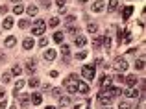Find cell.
<instances>
[{
	"label": "cell",
	"instance_id": "15",
	"mask_svg": "<svg viewBox=\"0 0 146 109\" xmlns=\"http://www.w3.org/2000/svg\"><path fill=\"white\" fill-rule=\"evenodd\" d=\"M28 104H30V96L28 94H22L21 96V105L22 107H28Z\"/></svg>",
	"mask_w": 146,
	"mask_h": 109
},
{
	"label": "cell",
	"instance_id": "7",
	"mask_svg": "<svg viewBox=\"0 0 146 109\" xmlns=\"http://www.w3.org/2000/svg\"><path fill=\"white\" fill-rule=\"evenodd\" d=\"M45 59H46V61H54V59H56V50H52V48H50V50H46L45 52Z\"/></svg>",
	"mask_w": 146,
	"mask_h": 109
},
{
	"label": "cell",
	"instance_id": "32",
	"mask_svg": "<svg viewBox=\"0 0 146 109\" xmlns=\"http://www.w3.org/2000/svg\"><path fill=\"white\" fill-rule=\"evenodd\" d=\"M76 57L78 59H85L87 57V52H79V54H76Z\"/></svg>",
	"mask_w": 146,
	"mask_h": 109
},
{
	"label": "cell",
	"instance_id": "43",
	"mask_svg": "<svg viewBox=\"0 0 146 109\" xmlns=\"http://www.w3.org/2000/svg\"><path fill=\"white\" fill-rule=\"evenodd\" d=\"M78 2H81V4H83V2H87V0H78Z\"/></svg>",
	"mask_w": 146,
	"mask_h": 109
},
{
	"label": "cell",
	"instance_id": "11",
	"mask_svg": "<svg viewBox=\"0 0 146 109\" xmlns=\"http://www.w3.org/2000/svg\"><path fill=\"white\" fill-rule=\"evenodd\" d=\"M22 46H24L26 50H30V48L34 46V39H32V37H26V39H24V43H22Z\"/></svg>",
	"mask_w": 146,
	"mask_h": 109
},
{
	"label": "cell",
	"instance_id": "18",
	"mask_svg": "<svg viewBox=\"0 0 146 109\" xmlns=\"http://www.w3.org/2000/svg\"><path fill=\"white\" fill-rule=\"evenodd\" d=\"M15 43H17V39L13 37V35H9V37L6 39V46H9V48H11V46H15Z\"/></svg>",
	"mask_w": 146,
	"mask_h": 109
},
{
	"label": "cell",
	"instance_id": "36",
	"mask_svg": "<svg viewBox=\"0 0 146 109\" xmlns=\"http://www.w3.org/2000/svg\"><path fill=\"white\" fill-rule=\"evenodd\" d=\"M39 44H41V46H46V44H48V39H41V41H39Z\"/></svg>",
	"mask_w": 146,
	"mask_h": 109
},
{
	"label": "cell",
	"instance_id": "13",
	"mask_svg": "<svg viewBox=\"0 0 146 109\" xmlns=\"http://www.w3.org/2000/svg\"><path fill=\"white\" fill-rule=\"evenodd\" d=\"M76 46H85V44H87V39H85L83 37V35H79V37H76Z\"/></svg>",
	"mask_w": 146,
	"mask_h": 109
},
{
	"label": "cell",
	"instance_id": "28",
	"mask_svg": "<svg viewBox=\"0 0 146 109\" xmlns=\"http://www.w3.org/2000/svg\"><path fill=\"white\" fill-rule=\"evenodd\" d=\"M131 11H133V8H126L124 9V19H128L129 15H131Z\"/></svg>",
	"mask_w": 146,
	"mask_h": 109
},
{
	"label": "cell",
	"instance_id": "23",
	"mask_svg": "<svg viewBox=\"0 0 146 109\" xmlns=\"http://www.w3.org/2000/svg\"><path fill=\"white\" fill-rule=\"evenodd\" d=\"M54 41L56 43H63V33H61V32H56V33H54Z\"/></svg>",
	"mask_w": 146,
	"mask_h": 109
},
{
	"label": "cell",
	"instance_id": "44",
	"mask_svg": "<svg viewBox=\"0 0 146 109\" xmlns=\"http://www.w3.org/2000/svg\"><path fill=\"white\" fill-rule=\"evenodd\" d=\"M102 109H111V107H109V105H107V107H102Z\"/></svg>",
	"mask_w": 146,
	"mask_h": 109
},
{
	"label": "cell",
	"instance_id": "19",
	"mask_svg": "<svg viewBox=\"0 0 146 109\" xmlns=\"http://www.w3.org/2000/svg\"><path fill=\"white\" fill-rule=\"evenodd\" d=\"M11 26H13V19H11V17H6V19H4V28L9 30Z\"/></svg>",
	"mask_w": 146,
	"mask_h": 109
},
{
	"label": "cell",
	"instance_id": "26",
	"mask_svg": "<svg viewBox=\"0 0 146 109\" xmlns=\"http://www.w3.org/2000/svg\"><path fill=\"white\" fill-rule=\"evenodd\" d=\"M37 85H39V80H37V78H32V80H30V87H32V89L37 87Z\"/></svg>",
	"mask_w": 146,
	"mask_h": 109
},
{
	"label": "cell",
	"instance_id": "22",
	"mask_svg": "<svg viewBox=\"0 0 146 109\" xmlns=\"http://www.w3.org/2000/svg\"><path fill=\"white\" fill-rule=\"evenodd\" d=\"M22 87H24V81L19 80L17 83H15V91H13V92H15V94H19V89H22Z\"/></svg>",
	"mask_w": 146,
	"mask_h": 109
},
{
	"label": "cell",
	"instance_id": "1",
	"mask_svg": "<svg viewBox=\"0 0 146 109\" xmlns=\"http://www.w3.org/2000/svg\"><path fill=\"white\" fill-rule=\"evenodd\" d=\"M94 74H96L94 65H85V67L81 68V76H83L85 80H92V78H94Z\"/></svg>",
	"mask_w": 146,
	"mask_h": 109
},
{
	"label": "cell",
	"instance_id": "8",
	"mask_svg": "<svg viewBox=\"0 0 146 109\" xmlns=\"http://www.w3.org/2000/svg\"><path fill=\"white\" fill-rule=\"evenodd\" d=\"M124 81H126L128 85H135V83H137V76L129 74V76H126V78H124Z\"/></svg>",
	"mask_w": 146,
	"mask_h": 109
},
{
	"label": "cell",
	"instance_id": "30",
	"mask_svg": "<svg viewBox=\"0 0 146 109\" xmlns=\"http://www.w3.org/2000/svg\"><path fill=\"white\" fill-rule=\"evenodd\" d=\"M104 46H105V48L111 46V39H109V37H104Z\"/></svg>",
	"mask_w": 146,
	"mask_h": 109
},
{
	"label": "cell",
	"instance_id": "12",
	"mask_svg": "<svg viewBox=\"0 0 146 109\" xmlns=\"http://www.w3.org/2000/svg\"><path fill=\"white\" fill-rule=\"evenodd\" d=\"M59 104H61V107L70 105V96H61V98H59Z\"/></svg>",
	"mask_w": 146,
	"mask_h": 109
},
{
	"label": "cell",
	"instance_id": "16",
	"mask_svg": "<svg viewBox=\"0 0 146 109\" xmlns=\"http://www.w3.org/2000/svg\"><path fill=\"white\" fill-rule=\"evenodd\" d=\"M26 68H28L30 72L35 70V61H34V59H28V61H26Z\"/></svg>",
	"mask_w": 146,
	"mask_h": 109
},
{
	"label": "cell",
	"instance_id": "40",
	"mask_svg": "<svg viewBox=\"0 0 146 109\" xmlns=\"http://www.w3.org/2000/svg\"><path fill=\"white\" fill-rule=\"evenodd\" d=\"M2 96H6V91H4L2 87H0V98H2Z\"/></svg>",
	"mask_w": 146,
	"mask_h": 109
},
{
	"label": "cell",
	"instance_id": "37",
	"mask_svg": "<svg viewBox=\"0 0 146 109\" xmlns=\"http://www.w3.org/2000/svg\"><path fill=\"white\" fill-rule=\"evenodd\" d=\"M0 13H2V15H4V13H8V8H6V6H0Z\"/></svg>",
	"mask_w": 146,
	"mask_h": 109
},
{
	"label": "cell",
	"instance_id": "14",
	"mask_svg": "<svg viewBox=\"0 0 146 109\" xmlns=\"http://www.w3.org/2000/svg\"><path fill=\"white\" fill-rule=\"evenodd\" d=\"M26 11H28V15H32V17H34V15H37V6L35 4H32V6H28V9H26Z\"/></svg>",
	"mask_w": 146,
	"mask_h": 109
},
{
	"label": "cell",
	"instance_id": "21",
	"mask_svg": "<svg viewBox=\"0 0 146 109\" xmlns=\"http://www.w3.org/2000/svg\"><path fill=\"white\" fill-rule=\"evenodd\" d=\"M11 74H15V76H21V74H22V68L19 67V65H15V67L11 68Z\"/></svg>",
	"mask_w": 146,
	"mask_h": 109
},
{
	"label": "cell",
	"instance_id": "3",
	"mask_svg": "<svg viewBox=\"0 0 146 109\" xmlns=\"http://www.w3.org/2000/svg\"><path fill=\"white\" fill-rule=\"evenodd\" d=\"M115 67H117V70H126V68H128V63H126V59L117 57L115 59Z\"/></svg>",
	"mask_w": 146,
	"mask_h": 109
},
{
	"label": "cell",
	"instance_id": "31",
	"mask_svg": "<svg viewBox=\"0 0 146 109\" xmlns=\"http://www.w3.org/2000/svg\"><path fill=\"white\" fill-rule=\"evenodd\" d=\"M57 24H59V19H57V17L50 19V26H57Z\"/></svg>",
	"mask_w": 146,
	"mask_h": 109
},
{
	"label": "cell",
	"instance_id": "6",
	"mask_svg": "<svg viewBox=\"0 0 146 109\" xmlns=\"http://www.w3.org/2000/svg\"><path fill=\"white\" fill-rule=\"evenodd\" d=\"M30 100L34 102L35 105H39V104H41V102H43V96H41V94H39V92H34V94L30 96Z\"/></svg>",
	"mask_w": 146,
	"mask_h": 109
},
{
	"label": "cell",
	"instance_id": "25",
	"mask_svg": "<svg viewBox=\"0 0 146 109\" xmlns=\"http://www.w3.org/2000/svg\"><path fill=\"white\" fill-rule=\"evenodd\" d=\"M118 109H131V104H129V102H120Z\"/></svg>",
	"mask_w": 146,
	"mask_h": 109
},
{
	"label": "cell",
	"instance_id": "34",
	"mask_svg": "<svg viewBox=\"0 0 146 109\" xmlns=\"http://www.w3.org/2000/svg\"><path fill=\"white\" fill-rule=\"evenodd\" d=\"M2 80H4V83H8V81L11 80V74H4V76H2Z\"/></svg>",
	"mask_w": 146,
	"mask_h": 109
},
{
	"label": "cell",
	"instance_id": "4",
	"mask_svg": "<svg viewBox=\"0 0 146 109\" xmlns=\"http://www.w3.org/2000/svg\"><path fill=\"white\" fill-rule=\"evenodd\" d=\"M76 85H78V91L79 92H81V94H87V92H89V85L87 83H85V81H76Z\"/></svg>",
	"mask_w": 146,
	"mask_h": 109
},
{
	"label": "cell",
	"instance_id": "27",
	"mask_svg": "<svg viewBox=\"0 0 146 109\" xmlns=\"http://www.w3.org/2000/svg\"><path fill=\"white\" fill-rule=\"evenodd\" d=\"M19 26H21L22 30H26V28H30V22L28 21H21V22H19Z\"/></svg>",
	"mask_w": 146,
	"mask_h": 109
},
{
	"label": "cell",
	"instance_id": "33",
	"mask_svg": "<svg viewBox=\"0 0 146 109\" xmlns=\"http://www.w3.org/2000/svg\"><path fill=\"white\" fill-rule=\"evenodd\" d=\"M68 50H70V48H68L67 44H63V46H61V52H63V54H65V55L68 54Z\"/></svg>",
	"mask_w": 146,
	"mask_h": 109
},
{
	"label": "cell",
	"instance_id": "41",
	"mask_svg": "<svg viewBox=\"0 0 146 109\" xmlns=\"http://www.w3.org/2000/svg\"><path fill=\"white\" fill-rule=\"evenodd\" d=\"M0 109H6V102H2V104H0Z\"/></svg>",
	"mask_w": 146,
	"mask_h": 109
},
{
	"label": "cell",
	"instance_id": "35",
	"mask_svg": "<svg viewBox=\"0 0 146 109\" xmlns=\"http://www.w3.org/2000/svg\"><path fill=\"white\" fill-rule=\"evenodd\" d=\"M52 94H54V96H59V94H61V89H54V91H52Z\"/></svg>",
	"mask_w": 146,
	"mask_h": 109
},
{
	"label": "cell",
	"instance_id": "2",
	"mask_svg": "<svg viewBox=\"0 0 146 109\" xmlns=\"http://www.w3.org/2000/svg\"><path fill=\"white\" fill-rule=\"evenodd\" d=\"M46 30V22L45 21H37L34 24V28H32V32H34V35H43Z\"/></svg>",
	"mask_w": 146,
	"mask_h": 109
},
{
	"label": "cell",
	"instance_id": "10",
	"mask_svg": "<svg viewBox=\"0 0 146 109\" xmlns=\"http://www.w3.org/2000/svg\"><path fill=\"white\" fill-rule=\"evenodd\" d=\"M126 96H128V98H137L139 91H137V89H128V91H126Z\"/></svg>",
	"mask_w": 146,
	"mask_h": 109
},
{
	"label": "cell",
	"instance_id": "5",
	"mask_svg": "<svg viewBox=\"0 0 146 109\" xmlns=\"http://www.w3.org/2000/svg\"><path fill=\"white\" fill-rule=\"evenodd\" d=\"M65 85H67V91L70 92V94L78 92V85H76V83H70V80H65Z\"/></svg>",
	"mask_w": 146,
	"mask_h": 109
},
{
	"label": "cell",
	"instance_id": "17",
	"mask_svg": "<svg viewBox=\"0 0 146 109\" xmlns=\"http://www.w3.org/2000/svg\"><path fill=\"white\" fill-rule=\"evenodd\" d=\"M13 13H15V15H21V13H24V6H22V4H17L15 8H13Z\"/></svg>",
	"mask_w": 146,
	"mask_h": 109
},
{
	"label": "cell",
	"instance_id": "20",
	"mask_svg": "<svg viewBox=\"0 0 146 109\" xmlns=\"http://www.w3.org/2000/svg\"><path fill=\"white\" fill-rule=\"evenodd\" d=\"M117 6H118V0H109L107 9H109V11H113V9H117Z\"/></svg>",
	"mask_w": 146,
	"mask_h": 109
},
{
	"label": "cell",
	"instance_id": "42",
	"mask_svg": "<svg viewBox=\"0 0 146 109\" xmlns=\"http://www.w3.org/2000/svg\"><path fill=\"white\" fill-rule=\"evenodd\" d=\"M46 109H56V107H52V105H48V107H46Z\"/></svg>",
	"mask_w": 146,
	"mask_h": 109
},
{
	"label": "cell",
	"instance_id": "24",
	"mask_svg": "<svg viewBox=\"0 0 146 109\" xmlns=\"http://www.w3.org/2000/svg\"><path fill=\"white\" fill-rule=\"evenodd\" d=\"M135 68L142 70V68H144V61H142V59H137V61H135Z\"/></svg>",
	"mask_w": 146,
	"mask_h": 109
},
{
	"label": "cell",
	"instance_id": "9",
	"mask_svg": "<svg viewBox=\"0 0 146 109\" xmlns=\"http://www.w3.org/2000/svg\"><path fill=\"white\" fill-rule=\"evenodd\" d=\"M104 8H105V4L102 2V0H98V2H94V4H92V11H102Z\"/></svg>",
	"mask_w": 146,
	"mask_h": 109
},
{
	"label": "cell",
	"instance_id": "45",
	"mask_svg": "<svg viewBox=\"0 0 146 109\" xmlns=\"http://www.w3.org/2000/svg\"><path fill=\"white\" fill-rule=\"evenodd\" d=\"M13 2H21V0H13Z\"/></svg>",
	"mask_w": 146,
	"mask_h": 109
},
{
	"label": "cell",
	"instance_id": "29",
	"mask_svg": "<svg viewBox=\"0 0 146 109\" xmlns=\"http://www.w3.org/2000/svg\"><path fill=\"white\" fill-rule=\"evenodd\" d=\"M89 32H91V33H96V30H98V26H96V24H89Z\"/></svg>",
	"mask_w": 146,
	"mask_h": 109
},
{
	"label": "cell",
	"instance_id": "38",
	"mask_svg": "<svg viewBox=\"0 0 146 109\" xmlns=\"http://www.w3.org/2000/svg\"><path fill=\"white\" fill-rule=\"evenodd\" d=\"M65 2H67V0H57V6H59V8H63V6H65Z\"/></svg>",
	"mask_w": 146,
	"mask_h": 109
},
{
	"label": "cell",
	"instance_id": "39",
	"mask_svg": "<svg viewBox=\"0 0 146 109\" xmlns=\"http://www.w3.org/2000/svg\"><path fill=\"white\" fill-rule=\"evenodd\" d=\"M43 4H45V8H48V6H50V0H41Z\"/></svg>",
	"mask_w": 146,
	"mask_h": 109
}]
</instances>
